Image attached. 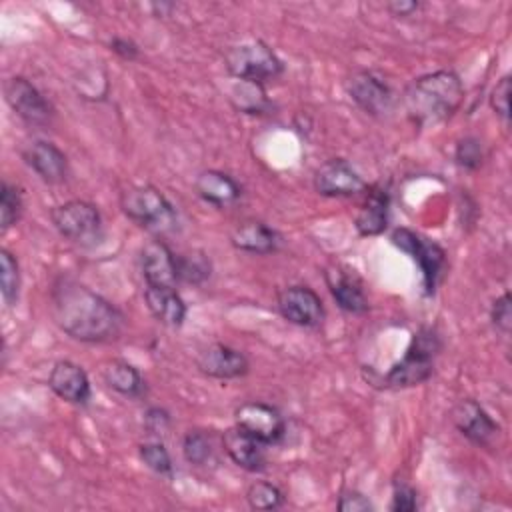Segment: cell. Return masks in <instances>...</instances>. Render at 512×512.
I'll return each instance as SVG.
<instances>
[{"label": "cell", "instance_id": "e0dca14e", "mask_svg": "<svg viewBox=\"0 0 512 512\" xmlns=\"http://www.w3.org/2000/svg\"><path fill=\"white\" fill-rule=\"evenodd\" d=\"M48 386L58 398L70 404H86L90 400V380L86 372L70 360H58L52 366Z\"/></svg>", "mask_w": 512, "mask_h": 512}, {"label": "cell", "instance_id": "277c9868", "mask_svg": "<svg viewBox=\"0 0 512 512\" xmlns=\"http://www.w3.org/2000/svg\"><path fill=\"white\" fill-rule=\"evenodd\" d=\"M122 212L138 226L152 232L172 230L176 212L168 198L154 186H134L120 196Z\"/></svg>", "mask_w": 512, "mask_h": 512}, {"label": "cell", "instance_id": "5b68a950", "mask_svg": "<svg viewBox=\"0 0 512 512\" xmlns=\"http://www.w3.org/2000/svg\"><path fill=\"white\" fill-rule=\"evenodd\" d=\"M224 62L234 78L256 84L272 80L284 70L282 60L262 40H248L238 46H232L226 52Z\"/></svg>", "mask_w": 512, "mask_h": 512}, {"label": "cell", "instance_id": "ffe728a7", "mask_svg": "<svg viewBox=\"0 0 512 512\" xmlns=\"http://www.w3.org/2000/svg\"><path fill=\"white\" fill-rule=\"evenodd\" d=\"M356 230L362 236L382 234L388 226V194L386 190L374 186L364 192V200L354 218Z\"/></svg>", "mask_w": 512, "mask_h": 512}, {"label": "cell", "instance_id": "f1b7e54d", "mask_svg": "<svg viewBox=\"0 0 512 512\" xmlns=\"http://www.w3.org/2000/svg\"><path fill=\"white\" fill-rule=\"evenodd\" d=\"M182 454H184V458L190 464L202 466L212 456V444H210L206 434H202V432H188L184 436V442H182Z\"/></svg>", "mask_w": 512, "mask_h": 512}, {"label": "cell", "instance_id": "7c38bea8", "mask_svg": "<svg viewBox=\"0 0 512 512\" xmlns=\"http://www.w3.org/2000/svg\"><path fill=\"white\" fill-rule=\"evenodd\" d=\"M140 270H142L146 286L176 288V284L180 282L178 268H176V256L160 240H152L142 248Z\"/></svg>", "mask_w": 512, "mask_h": 512}, {"label": "cell", "instance_id": "4316f807", "mask_svg": "<svg viewBox=\"0 0 512 512\" xmlns=\"http://www.w3.org/2000/svg\"><path fill=\"white\" fill-rule=\"evenodd\" d=\"M22 210H24L22 192L12 184L2 182V188H0V226H2V230H8L12 224H16Z\"/></svg>", "mask_w": 512, "mask_h": 512}, {"label": "cell", "instance_id": "7402d4cb", "mask_svg": "<svg viewBox=\"0 0 512 512\" xmlns=\"http://www.w3.org/2000/svg\"><path fill=\"white\" fill-rule=\"evenodd\" d=\"M194 186L198 196L214 206H228L240 198L238 182L220 170L200 172Z\"/></svg>", "mask_w": 512, "mask_h": 512}, {"label": "cell", "instance_id": "ac0fdd59", "mask_svg": "<svg viewBox=\"0 0 512 512\" xmlns=\"http://www.w3.org/2000/svg\"><path fill=\"white\" fill-rule=\"evenodd\" d=\"M222 444L226 454L232 458L234 464H238L244 470L256 472L264 468L266 454H264V442L242 430L240 426H232L224 432Z\"/></svg>", "mask_w": 512, "mask_h": 512}, {"label": "cell", "instance_id": "9a60e30c", "mask_svg": "<svg viewBox=\"0 0 512 512\" xmlns=\"http://www.w3.org/2000/svg\"><path fill=\"white\" fill-rule=\"evenodd\" d=\"M452 422L462 436L472 440L474 444L486 446L498 434V424L488 416V412L474 400H460L452 408Z\"/></svg>", "mask_w": 512, "mask_h": 512}, {"label": "cell", "instance_id": "8fae6325", "mask_svg": "<svg viewBox=\"0 0 512 512\" xmlns=\"http://www.w3.org/2000/svg\"><path fill=\"white\" fill-rule=\"evenodd\" d=\"M314 188L322 196H354L366 190L360 174L342 158L324 162L314 174Z\"/></svg>", "mask_w": 512, "mask_h": 512}, {"label": "cell", "instance_id": "ba28073f", "mask_svg": "<svg viewBox=\"0 0 512 512\" xmlns=\"http://www.w3.org/2000/svg\"><path fill=\"white\" fill-rule=\"evenodd\" d=\"M4 96L10 108L32 126H46L52 120V106L48 100L22 76H14L4 86Z\"/></svg>", "mask_w": 512, "mask_h": 512}, {"label": "cell", "instance_id": "8992f818", "mask_svg": "<svg viewBox=\"0 0 512 512\" xmlns=\"http://www.w3.org/2000/svg\"><path fill=\"white\" fill-rule=\"evenodd\" d=\"M54 228L74 244H94L102 234V218L98 208L86 200H68L50 212Z\"/></svg>", "mask_w": 512, "mask_h": 512}, {"label": "cell", "instance_id": "e575fe53", "mask_svg": "<svg viewBox=\"0 0 512 512\" xmlns=\"http://www.w3.org/2000/svg\"><path fill=\"white\" fill-rule=\"evenodd\" d=\"M336 508L342 512H368L372 510V502L362 492L346 490L340 494Z\"/></svg>", "mask_w": 512, "mask_h": 512}, {"label": "cell", "instance_id": "836d02e7", "mask_svg": "<svg viewBox=\"0 0 512 512\" xmlns=\"http://www.w3.org/2000/svg\"><path fill=\"white\" fill-rule=\"evenodd\" d=\"M390 508L396 510V512H414L418 508V494H416V490L412 486L398 484L394 488Z\"/></svg>", "mask_w": 512, "mask_h": 512}, {"label": "cell", "instance_id": "d590c367", "mask_svg": "<svg viewBox=\"0 0 512 512\" xmlns=\"http://www.w3.org/2000/svg\"><path fill=\"white\" fill-rule=\"evenodd\" d=\"M144 424L150 430V434H162L170 426V416L162 408H150L144 416Z\"/></svg>", "mask_w": 512, "mask_h": 512}, {"label": "cell", "instance_id": "9c48e42d", "mask_svg": "<svg viewBox=\"0 0 512 512\" xmlns=\"http://www.w3.org/2000/svg\"><path fill=\"white\" fill-rule=\"evenodd\" d=\"M278 312L296 326L314 328L324 320L320 296L308 286H288L278 294Z\"/></svg>", "mask_w": 512, "mask_h": 512}, {"label": "cell", "instance_id": "4fadbf2b", "mask_svg": "<svg viewBox=\"0 0 512 512\" xmlns=\"http://www.w3.org/2000/svg\"><path fill=\"white\" fill-rule=\"evenodd\" d=\"M348 94L370 116H382L392 106L390 88L366 70H358L348 78Z\"/></svg>", "mask_w": 512, "mask_h": 512}, {"label": "cell", "instance_id": "7a4b0ae2", "mask_svg": "<svg viewBox=\"0 0 512 512\" xmlns=\"http://www.w3.org/2000/svg\"><path fill=\"white\" fill-rule=\"evenodd\" d=\"M464 100L460 78L452 70H438L416 78L406 90V110L422 126L450 118Z\"/></svg>", "mask_w": 512, "mask_h": 512}, {"label": "cell", "instance_id": "d6a6232c", "mask_svg": "<svg viewBox=\"0 0 512 512\" xmlns=\"http://www.w3.org/2000/svg\"><path fill=\"white\" fill-rule=\"evenodd\" d=\"M490 106L504 122H508V116H510V76H502L496 82V86L492 88V94H490Z\"/></svg>", "mask_w": 512, "mask_h": 512}, {"label": "cell", "instance_id": "8d00e7d4", "mask_svg": "<svg viewBox=\"0 0 512 512\" xmlns=\"http://www.w3.org/2000/svg\"><path fill=\"white\" fill-rule=\"evenodd\" d=\"M108 46H110V50H112L114 54H118V56L124 58V60H136L138 54H140L136 42H132L130 38L114 36V38L108 42Z\"/></svg>", "mask_w": 512, "mask_h": 512}, {"label": "cell", "instance_id": "6da1fadb", "mask_svg": "<svg viewBox=\"0 0 512 512\" xmlns=\"http://www.w3.org/2000/svg\"><path fill=\"white\" fill-rule=\"evenodd\" d=\"M50 300L58 328L74 340L108 342L122 332L124 316L120 310L74 278H58Z\"/></svg>", "mask_w": 512, "mask_h": 512}, {"label": "cell", "instance_id": "44dd1931", "mask_svg": "<svg viewBox=\"0 0 512 512\" xmlns=\"http://www.w3.org/2000/svg\"><path fill=\"white\" fill-rule=\"evenodd\" d=\"M144 300L152 316L162 322L164 326H180L186 318V304L182 296L176 292V288H158V286H146Z\"/></svg>", "mask_w": 512, "mask_h": 512}, {"label": "cell", "instance_id": "603a6c76", "mask_svg": "<svg viewBox=\"0 0 512 512\" xmlns=\"http://www.w3.org/2000/svg\"><path fill=\"white\" fill-rule=\"evenodd\" d=\"M232 244L238 250L252 252V254H270L278 248L280 238L276 230L266 226L264 222L258 220H248L242 222L234 228L232 232Z\"/></svg>", "mask_w": 512, "mask_h": 512}, {"label": "cell", "instance_id": "83f0119b", "mask_svg": "<svg viewBox=\"0 0 512 512\" xmlns=\"http://www.w3.org/2000/svg\"><path fill=\"white\" fill-rule=\"evenodd\" d=\"M246 500L254 510H274L282 506L284 494L278 486L270 482H254L246 492Z\"/></svg>", "mask_w": 512, "mask_h": 512}, {"label": "cell", "instance_id": "52a82bcc", "mask_svg": "<svg viewBox=\"0 0 512 512\" xmlns=\"http://www.w3.org/2000/svg\"><path fill=\"white\" fill-rule=\"evenodd\" d=\"M392 242L418 262V266L422 270L424 290H426V294H432L438 284V278L442 274V268L446 264V252L436 242H432L408 228L394 230Z\"/></svg>", "mask_w": 512, "mask_h": 512}, {"label": "cell", "instance_id": "4dcf8cb0", "mask_svg": "<svg viewBox=\"0 0 512 512\" xmlns=\"http://www.w3.org/2000/svg\"><path fill=\"white\" fill-rule=\"evenodd\" d=\"M454 158H456V162H458L462 168H466V170H476V168L482 164V158H484L480 140H476V138H472V136L462 138V140L456 144Z\"/></svg>", "mask_w": 512, "mask_h": 512}, {"label": "cell", "instance_id": "1f68e13d", "mask_svg": "<svg viewBox=\"0 0 512 512\" xmlns=\"http://www.w3.org/2000/svg\"><path fill=\"white\" fill-rule=\"evenodd\" d=\"M490 318H492V324L498 332H502L504 336L510 334V330H512V298H510V292H504L500 298L494 300L492 310H490Z\"/></svg>", "mask_w": 512, "mask_h": 512}, {"label": "cell", "instance_id": "3957f363", "mask_svg": "<svg viewBox=\"0 0 512 512\" xmlns=\"http://www.w3.org/2000/svg\"><path fill=\"white\" fill-rule=\"evenodd\" d=\"M440 350V338L434 330L422 328L414 334L406 354L386 374L388 386L410 388L426 382L434 370V356Z\"/></svg>", "mask_w": 512, "mask_h": 512}, {"label": "cell", "instance_id": "484cf974", "mask_svg": "<svg viewBox=\"0 0 512 512\" xmlns=\"http://www.w3.org/2000/svg\"><path fill=\"white\" fill-rule=\"evenodd\" d=\"M178 280L188 284H202L210 276V260L202 252H190L176 256Z\"/></svg>", "mask_w": 512, "mask_h": 512}, {"label": "cell", "instance_id": "f546056e", "mask_svg": "<svg viewBox=\"0 0 512 512\" xmlns=\"http://www.w3.org/2000/svg\"><path fill=\"white\" fill-rule=\"evenodd\" d=\"M140 458L156 474H172V458L162 442L140 444Z\"/></svg>", "mask_w": 512, "mask_h": 512}, {"label": "cell", "instance_id": "5bb4252c", "mask_svg": "<svg viewBox=\"0 0 512 512\" xmlns=\"http://www.w3.org/2000/svg\"><path fill=\"white\" fill-rule=\"evenodd\" d=\"M196 364L202 374L220 378V380H230V378H240L248 372V360L242 352L236 348H230L226 344H208L206 348L200 350Z\"/></svg>", "mask_w": 512, "mask_h": 512}, {"label": "cell", "instance_id": "2e32d148", "mask_svg": "<svg viewBox=\"0 0 512 512\" xmlns=\"http://www.w3.org/2000/svg\"><path fill=\"white\" fill-rule=\"evenodd\" d=\"M24 162L48 184H62L68 174L66 154L52 142L34 140L22 150Z\"/></svg>", "mask_w": 512, "mask_h": 512}, {"label": "cell", "instance_id": "cb8c5ba5", "mask_svg": "<svg viewBox=\"0 0 512 512\" xmlns=\"http://www.w3.org/2000/svg\"><path fill=\"white\" fill-rule=\"evenodd\" d=\"M104 382L122 396L140 398L144 394V380L140 372L126 360H108L102 366Z\"/></svg>", "mask_w": 512, "mask_h": 512}, {"label": "cell", "instance_id": "d4e9b609", "mask_svg": "<svg viewBox=\"0 0 512 512\" xmlns=\"http://www.w3.org/2000/svg\"><path fill=\"white\" fill-rule=\"evenodd\" d=\"M0 286L4 302L12 306L18 300L20 292V268L16 256L6 248L0 250Z\"/></svg>", "mask_w": 512, "mask_h": 512}, {"label": "cell", "instance_id": "d6986e66", "mask_svg": "<svg viewBox=\"0 0 512 512\" xmlns=\"http://www.w3.org/2000/svg\"><path fill=\"white\" fill-rule=\"evenodd\" d=\"M326 282L342 310L350 314H364L368 310V298L362 290V284L352 272L334 266L326 272Z\"/></svg>", "mask_w": 512, "mask_h": 512}, {"label": "cell", "instance_id": "74e56055", "mask_svg": "<svg viewBox=\"0 0 512 512\" xmlns=\"http://www.w3.org/2000/svg\"><path fill=\"white\" fill-rule=\"evenodd\" d=\"M386 8L394 14V16H410L412 12H416L420 8L418 2H412V0H394V2H388Z\"/></svg>", "mask_w": 512, "mask_h": 512}, {"label": "cell", "instance_id": "30bf717a", "mask_svg": "<svg viewBox=\"0 0 512 512\" xmlns=\"http://www.w3.org/2000/svg\"><path fill=\"white\" fill-rule=\"evenodd\" d=\"M236 426L264 444H274L284 436L282 414L264 402H246L236 408Z\"/></svg>", "mask_w": 512, "mask_h": 512}]
</instances>
